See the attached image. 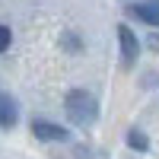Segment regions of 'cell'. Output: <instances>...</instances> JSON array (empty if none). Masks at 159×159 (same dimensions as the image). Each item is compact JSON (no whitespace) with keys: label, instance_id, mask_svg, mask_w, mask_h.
I'll return each mask as SVG.
<instances>
[{"label":"cell","instance_id":"ba28073f","mask_svg":"<svg viewBox=\"0 0 159 159\" xmlns=\"http://www.w3.org/2000/svg\"><path fill=\"white\" fill-rule=\"evenodd\" d=\"M150 48H156V51H159V35H150Z\"/></svg>","mask_w":159,"mask_h":159},{"label":"cell","instance_id":"52a82bcc","mask_svg":"<svg viewBox=\"0 0 159 159\" xmlns=\"http://www.w3.org/2000/svg\"><path fill=\"white\" fill-rule=\"evenodd\" d=\"M10 42H13V32H10V25H3L0 22V54L10 48Z\"/></svg>","mask_w":159,"mask_h":159},{"label":"cell","instance_id":"8992f818","mask_svg":"<svg viewBox=\"0 0 159 159\" xmlns=\"http://www.w3.org/2000/svg\"><path fill=\"white\" fill-rule=\"evenodd\" d=\"M127 143H130L134 150H140V153H147V150H150V140L143 137L140 130H130V134H127Z\"/></svg>","mask_w":159,"mask_h":159},{"label":"cell","instance_id":"3957f363","mask_svg":"<svg viewBox=\"0 0 159 159\" xmlns=\"http://www.w3.org/2000/svg\"><path fill=\"white\" fill-rule=\"evenodd\" d=\"M130 16H137L147 25H159V0H150V3H134L130 7Z\"/></svg>","mask_w":159,"mask_h":159},{"label":"cell","instance_id":"7a4b0ae2","mask_svg":"<svg viewBox=\"0 0 159 159\" xmlns=\"http://www.w3.org/2000/svg\"><path fill=\"white\" fill-rule=\"evenodd\" d=\"M118 42H121V64H124V70H130L137 64V51H140V42H137V35L127 29V25H118Z\"/></svg>","mask_w":159,"mask_h":159},{"label":"cell","instance_id":"5b68a950","mask_svg":"<svg viewBox=\"0 0 159 159\" xmlns=\"http://www.w3.org/2000/svg\"><path fill=\"white\" fill-rule=\"evenodd\" d=\"M19 121V108H16V102H13L10 96H3V92H0V127H13Z\"/></svg>","mask_w":159,"mask_h":159},{"label":"cell","instance_id":"277c9868","mask_svg":"<svg viewBox=\"0 0 159 159\" xmlns=\"http://www.w3.org/2000/svg\"><path fill=\"white\" fill-rule=\"evenodd\" d=\"M32 134L38 140H67V130L51 124V121H32Z\"/></svg>","mask_w":159,"mask_h":159},{"label":"cell","instance_id":"6da1fadb","mask_svg":"<svg viewBox=\"0 0 159 159\" xmlns=\"http://www.w3.org/2000/svg\"><path fill=\"white\" fill-rule=\"evenodd\" d=\"M64 105H67V115H70L73 124H92V121H96V115H99L96 99H92L86 89L67 92V102H64Z\"/></svg>","mask_w":159,"mask_h":159}]
</instances>
